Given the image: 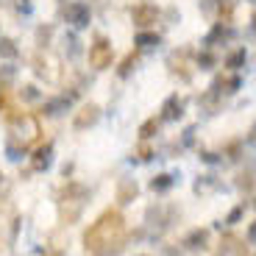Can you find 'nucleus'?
Returning <instances> with one entry per match:
<instances>
[{
  "mask_svg": "<svg viewBox=\"0 0 256 256\" xmlns=\"http://www.w3.org/2000/svg\"><path fill=\"white\" fill-rule=\"evenodd\" d=\"M20 98H22V100H28V103H34V100H39V90L34 86V84H28V86H22V90H20Z\"/></svg>",
  "mask_w": 256,
  "mask_h": 256,
  "instance_id": "19",
  "label": "nucleus"
},
{
  "mask_svg": "<svg viewBox=\"0 0 256 256\" xmlns=\"http://www.w3.org/2000/svg\"><path fill=\"white\" fill-rule=\"evenodd\" d=\"M64 112H70V98H50L42 106V114H48V117H58Z\"/></svg>",
  "mask_w": 256,
  "mask_h": 256,
  "instance_id": "10",
  "label": "nucleus"
},
{
  "mask_svg": "<svg viewBox=\"0 0 256 256\" xmlns=\"http://www.w3.org/2000/svg\"><path fill=\"white\" fill-rule=\"evenodd\" d=\"M181 114H184V100L178 95H170L162 106V120H178Z\"/></svg>",
  "mask_w": 256,
  "mask_h": 256,
  "instance_id": "8",
  "label": "nucleus"
},
{
  "mask_svg": "<svg viewBox=\"0 0 256 256\" xmlns=\"http://www.w3.org/2000/svg\"><path fill=\"white\" fill-rule=\"evenodd\" d=\"M148 226H150V228H159V231H164L167 226L173 223V209H162V206H150V209H148Z\"/></svg>",
  "mask_w": 256,
  "mask_h": 256,
  "instance_id": "6",
  "label": "nucleus"
},
{
  "mask_svg": "<svg viewBox=\"0 0 256 256\" xmlns=\"http://www.w3.org/2000/svg\"><path fill=\"white\" fill-rule=\"evenodd\" d=\"M131 17H134L136 26H150L156 20V8L154 6H136L134 12H131Z\"/></svg>",
  "mask_w": 256,
  "mask_h": 256,
  "instance_id": "13",
  "label": "nucleus"
},
{
  "mask_svg": "<svg viewBox=\"0 0 256 256\" xmlns=\"http://www.w3.org/2000/svg\"><path fill=\"white\" fill-rule=\"evenodd\" d=\"M48 36H50V28H39V34H36L39 45H48Z\"/></svg>",
  "mask_w": 256,
  "mask_h": 256,
  "instance_id": "28",
  "label": "nucleus"
},
{
  "mask_svg": "<svg viewBox=\"0 0 256 256\" xmlns=\"http://www.w3.org/2000/svg\"><path fill=\"white\" fill-rule=\"evenodd\" d=\"M90 64L95 70H106L112 64V42L109 39L98 36L95 45H90Z\"/></svg>",
  "mask_w": 256,
  "mask_h": 256,
  "instance_id": "3",
  "label": "nucleus"
},
{
  "mask_svg": "<svg viewBox=\"0 0 256 256\" xmlns=\"http://www.w3.org/2000/svg\"><path fill=\"white\" fill-rule=\"evenodd\" d=\"M8 192V181H6V176L0 173V195H6Z\"/></svg>",
  "mask_w": 256,
  "mask_h": 256,
  "instance_id": "32",
  "label": "nucleus"
},
{
  "mask_svg": "<svg viewBox=\"0 0 256 256\" xmlns=\"http://www.w3.org/2000/svg\"><path fill=\"white\" fill-rule=\"evenodd\" d=\"M212 186H218L214 176H200L198 184H195V192H206V190H212Z\"/></svg>",
  "mask_w": 256,
  "mask_h": 256,
  "instance_id": "21",
  "label": "nucleus"
},
{
  "mask_svg": "<svg viewBox=\"0 0 256 256\" xmlns=\"http://www.w3.org/2000/svg\"><path fill=\"white\" fill-rule=\"evenodd\" d=\"M134 64H136V58H126V64H122V70H120V76L126 78L128 72H131V67H134Z\"/></svg>",
  "mask_w": 256,
  "mask_h": 256,
  "instance_id": "29",
  "label": "nucleus"
},
{
  "mask_svg": "<svg viewBox=\"0 0 256 256\" xmlns=\"http://www.w3.org/2000/svg\"><path fill=\"white\" fill-rule=\"evenodd\" d=\"M84 245L95 256H120L126 248V220H122L120 212H103L86 228Z\"/></svg>",
  "mask_w": 256,
  "mask_h": 256,
  "instance_id": "1",
  "label": "nucleus"
},
{
  "mask_svg": "<svg viewBox=\"0 0 256 256\" xmlns=\"http://www.w3.org/2000/svg\"><path fill=\"white\" fill-rule=\"evenodd\" d=\"M50 256H62V254H50Z\"/></svg>",
  "mask_w": 256,
  "mask_h": 256,
  "instance_id": "36",
  "label": "nucleus"
},
{
  "mask_svg": "<svg viewBox=\"0 0 256 256\" xmlns=\"http://www.w3.org/2000/svg\"><path fill=\"white\" fill-rule=\"evenodd\" d=\"M50 164H53V145H42L36 154H34V170L42 173V170H48Z\"/></svg>",
  "mask_w": 256,
  "mask_h": 256,
  "instance_id": "12",
  "label": "nucleus"
},
{
  "mask_svg": "<svg viewBox=\"0 0 256 256\" xmlns=\"http://www.w3.org/2000/svg\"><path fill=\"white\" fill-rule=\"evenodd\" d=\"M206 242H209V231L206 228H195L184 237V248H190V250H204Z\"/></svg>",
  "mask_w": 256,
  "mask_h": 256,
  "instance_id": "9",
  "label": "nucleus"
},
{
  "mask_svg": "<svg viewBox=\"0 0 256 256\" xmlns=\"http://www.w3.org/2000/svg\"><path fill=\"white\" fill-rule=\"evenodd\" d=\"M6 156L12 162H22V156H26V145H17L14 140H8V145H6Z\"/></svg>",
  "mask_w": 256,
  "mask_h": 256,
  "instance_id": "18",
  "label": "nucleus"
},
{
  "mask_svg": "<svg viewBox=\"0 0 256 256\" xmlns=\"http://www.w3.org/2000/svg\"><path fill=\"white\" fill-rule=\"evenodd\" d=\"M248 242L256 245V223H250V228H248Z\"/></svg>",
  "mask_w": 256,
  "mask_h": 256,
  "instance_id": "31",
  "label": "nucleus"
},
{
  "mask_svg": "<svg viewBox=\"0 0 256 256\" xmlns=\"http://www.w3.org/2000/svg\"><path fill=\"white\" fill-rule=\"evenodd\" d=\"M64 53L70 58H78L81 56V39L76 34H64Z\"/></svg>",
  "mask_w": 256,
  "mask_h": 256,
  "instance_id": "14",
  "label": "nucleus"
},
{
  "mask_svg": "<svg viewBox=\"0 0 256 256\" xmlns=\"http://www.w3.org/2000/svg\"><path fill=\"white\" fill-rule=\"evenodd\" d=\"M200 156H204V162H209V164H214V162H218V156H214V154H200Z\"/></svg>",
  "mask_w": 256,
  "mask_h": 256,
  "instance_id": "33",
  "label": "nucleus"
},
{
  "mask_svg": "<svg viewBox=\"0 0 256 256\" xmlns=\"http://www.w3.org/2000/svg\"><path fill=\"white\" fill-rule=\"evenodd\" d=\"M245 214V206H237V209H231L228 212V218H226V226H234V223H240V218Z\"/></svg>",
  "mask_w": 256,
  "mask_h": 256,
  "instance_id": "24",
  "label": "nucleus"
},
{
  "mask_svg": "<svg viewBox=\"0 0 256 256\" xmlns=\"http://www.w3.org/2000/svg\"><path fill=\"white\" fill-rule=\"evenodd\" d=\"M14 126H17V131H14V134L20 136V142H22V145H28V142H31L34 136L39 134V128H36V120H34V117H28V114L17 117V120H14Z\"/></svg>",
  "mask_w": 256,
  "mask_h": 256,
  "instance_id": "5",
  "label": "nucleus"
},
{
  "mask_svg": "<svg viewBox=\"0 0 256 256\" xmlns=\"http://www.w3.org/2000/svg\"><path fill=\"white\" fill-rule=\"evenodd\" d=\"M64 20L70 22L72 28H86L90 26V20H92V12H90V6L86 3H70V6L64 8Z\"/></svg>",
  "mask_w": 256,
  "mask_h": 256,
  "instance_id": "4",
  "label": "nucleus"
},
{
  "mask_svg": "<svg viewBox=\"0 0 256 256\" xmlns=\"http://www.w3.org/2000/svg\"><path fill=\"white\" fill-rule=\"evenodd\" d=\"M17 12H20V14H31V12H34L31 0H17Z\"/></svg>",
  "mask_w": 256,
  "mask_h": 256,
  "instance_id": "26",
  "label": "nucleus"
},
{
  "mask_svg": "<svg viewBox=\"0 0 256 256\" xmlns=\"http://www.w3.org/2000/svg\"><path fill=\"white\" fill-rule=\"evenodd\" d=\"M245 142H248L250 148H256V122L250 126V131H248V140H245Z\"/></svg>",
  "mask_w": 256,
  "mask_h": 256,
  "instance_id": "30",
  "label": "nucleus"
},
{
  "mask_svg": "<svg viewBox=\"0 0 256 256\" xmlns=\"http://www.w3.org/2000/svg\"><path fill=\"white\" fill-rule=\"evenodd\" d=\"M0 103H3V90H0Z\"/></svg>",
  "mask_w": 256,
  "mask_h": 256,
  "instance_id": "35",
  "label": "nucleus"
},
{
  "mask_svg": "<svg viewBox=\"0 0 256 256\" xmlns=\"http://www.w3.org/2000/svg\"><path fill=\"white\" fill-rule=\"evenodd\" d=\"M245 58H248V56H245V50H237V53H231L228 62H226V64H228L231 70H240V67L245 64Z\"/></svg>",
  "mask_w": 256,
  "mask_h": 256,
  "instance_id": "20",
  "label": "nucleus"
},
{
  "mask_svg": "<svg viewBox=\"0 0 256 256\" xmlns=\"http://www.w3.org/2000/svg\"><path fill=\"white\" fill-rule=\"evenodd\" d=\"M254 34H256V17H254Z\"/></svg>",
  "mask_w": 256,
  "mask_h": 256,
  "instance_id": "34",
  "label": "nucleus"
},
{
  "mask_svg": "<svg viewBox=\"0 0 256 256\" xmlns=\"http://www.w3.org/2000/svg\"><path fill=\"white\" fill-rule=\"evenodd\" d=\"M86 200H90V190L84 184H76V181H70V184L62 190V195H58V212H62V220L67 226L76 223L78 218H81L84 206H86Z\"/></svg>",
  "mask_w": 256,
  "mask_h": 256,
  "instance_id": "2",
  "label": "nucleus"
},
{
  "mask_svg": "<svg viewBox=\"0 0 256 256\" xmlns=\"http://www.w3.org/2000/svg\"><path fill=\"white\" fill-rule=\"evenodd\" d=\"M98 120H100V109L90 103V106H84V109L76 114V128H78V131H84V128L95 126Z\"/></svg>",
  "mask_w": 256,
  "mask_h": 256,
  "instance_id": "7",
  "label": "nucleus"
},
{
  "mask_svg": "<svg viewBox=\"0 0 256 256\" xmlns=\"http://www.w3.org/2000/svg\"><path fill=\"white\" fill-rule=\"evenodd\" d=\"M176 178H178V176H167V173H162V176H156V178L150 181V190H154V192H167L170 186L176 184Z\"/></svg>",
  "mask_w": 256,
  "mask_h": 256,
  "instance_id": "15",
  "label": "nucleus"
},
{
  "mask_svg": "<svg viewBox=\"0 0 256 256\" xmlns=\"http://www.w3.org/2000/svg\"><path fill=\"white\" fill-rule=\"evenodd\" d=\"M136 192H140V186H136L134 178H122L120 186H117V200L126 206V204H131V200L136 198Z\"/></svg>",
  "mask_w": 256,
  "mask_h": 256,
  "instance_id": "11",
  "label": "nucleus"
},
{
  "mask_svg": "<svg viewBox=\"0 0 256 256\" xmlns=\"http://www.w3.org/2000/svg\"><path fill=\"white\" fill-rule=\"evenodd\" d=\"M14 76H17V67L14 64H3L0 67V81H12Z\"/></svg>",
  "mask_w": 256,
  "mask_h": 256,
  "instance_id": "25",
  "label": "nucleus"
},
{
  "mask_svg": "<svg viewBox=\"0 0 256 256\" xmlns=\"http://www.w3.org/2000/svg\"><path fill=\"white\" fill-rule=\"evenodd\" d=\"M20 50L14 45V39H0V58H17Z\"/></svg>",
  "mask_w": 256,
  "mask_h": 256,
  "instance_id": "17",
  "label": "nucleus"
},
{
  "mask_svg": "<svg viewBox=\"0 0 256 256\" xmlns=\"http://www.w3.org/2000/svg\"><path fill=\"white\" fill-rule=\"evenodd\" d=\"M198 67H200V70H212V67H214V56H212L209 50H204L198 56Z\"/></svg>",
  "mask_w": 256,
  "mask_h": 256,
  "instance_id": "23",
  "label": "nucleus"
},
{
  "mask_svg": "<svg viewBox=\"0 0 256 256\" xmlns=\"http://www.w3.org/2000/svg\"><path fill=\"white\" fill-rule=\"evenodd\" d=\"M156 45H159V36H156V34H148V31L136 34V48H142V50H150V48H156Z\"/></svg>",
  "mask_w": 256,
  "mask_h": 256,
  "instance_id": "16",
  "label": "nucleus"
},
{
  "mask_svg": "<svg viewBox=\"0 0 256 256\" xmlns=\"http://www.w3.org/2000/svg\"><path fill=\"white\" fill-rule=\"evenodd\" d=\"M156 131H159V120H148L145 126L140 128V136H142V140H148V136H154Z\"/></svg>",
  "mask_w": 256,
  "mask_h": 256,
  "instance_id": "22",
  "label": "nucleus"
},
{
  "mask_svg": "<svg viewBox=\"0 0 256 256\" xmlns=\"http://www.w3.org/2000/svg\"><path fill=\"white\" fill-rule=\"evenodd\" d=\"M248 3H256V0H248Z\"/></svg>",
  "mask_w": 256,
  "mask_h": 256,
  "instance_id": "37",
  "label": "nucleus"
},
{
  "mask_svg": "<svg viewBox=\"0 0 256 256\" xmlns=\"http://www.w3.org/2000/svg\"><path fill=\"white\" fill-rule=\"evenodd\" d=\"M192 140H195V126H190V128L184 131V145L190 148V145H192Z\"/></svg>",
  "mask_w": 256,
  "mask_h": 256,
  "instance_id": "27",
  "label": "nucleus"
}]
</instances>
